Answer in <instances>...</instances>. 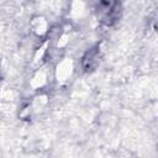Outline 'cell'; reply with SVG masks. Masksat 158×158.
I'll return each mask as SVG.
<instances>
[{"mask_svg": "<svg viewBox=\"0 0 158 158\" xmlns=\"http://www.w3.org/2000/svg\"><path fill=\"white\" fill-rule=\"evenodd\" d=\"M83 63H84L85 69H88V70L95 68L96 64H98V51H96V49L90 51V52L84 57Z\"/></svg>", "mask_w": 158, "mask_h": 158, "instance_id": "6da1fadb", "label": "cell"}]
</instances>
